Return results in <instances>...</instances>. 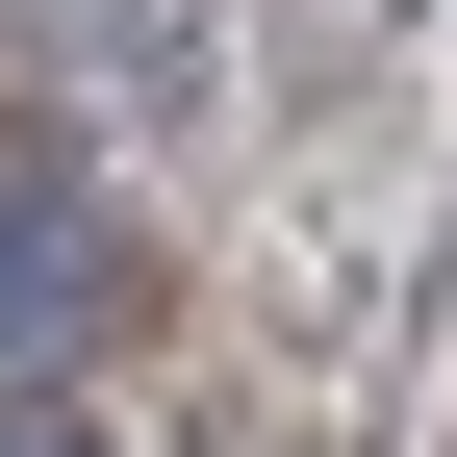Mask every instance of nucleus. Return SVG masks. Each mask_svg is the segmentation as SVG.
Returning a JSON list of instances; mask_svg holds the SVG:
<instances>
[{
	"label": "nucleus",
	"instance_id": "2",
	"mask_svg": "<svg viewBox=\"0 0 457 457\" xmlns=\"http://www.w3.org/2000/svg\"><path fill=\"white\" fill-rule=\"evenodd\" d=\"M0 457H77V432H51V407H0Z\"/></svg>",
	"mask_w": 457,
	"mask_h": 457
},
{
	"label": "nucleus",
	"instance_id": "1",
	"mask_svg": "<svg viewBox=\"0 0 457 457\" xmlns=\"http://www.w3.org/2000/svg\"><path fill=\"white\" fill-rule=\"evenodd\" d=\"M102 305H128V254H102L51 179H0V330H102Z\"/></svg>",
	"mask_w": 457,
	"mask_h": 457
}]
</instances>
